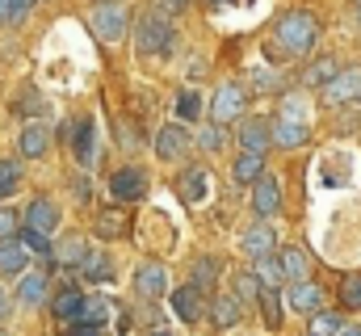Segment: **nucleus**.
<instances>
[{
	"instance_id": "obj_25",
	"label": "nucleus",
	"mask_w": 361,
	"mask_h": 336,
	"mask_svg": "<svg viewBox=\"0 0 361 336\" xmlns=\"http://www.w3.org/2000/svg\"><path fill=\"white\" fill-rule=\"evenodd\" d=\"M219 273H223L219 256H202V260L193 265V282H189V286H197L202 294H214V282H219Z\"/></svg>"
},
{
	"instance_id": "obj_36",
	"label": "nucleus",
	"mask_w": 361,
	"mask_h": 336,
	"mask_svg": "<svg viewBox=\"0 0 361 336\" xmlns=\"http://www.w3.org/2000/svg\"><path fill=\"white\" fill-rule=\"evenodd\" d=\"M261 316H265V328H281V307H277V294H265L261 299Z\"/></svg>"
},
{
	"instance_id": "obj_21",
	"label": "nucleus",
	"mask_w": 361,
	"mask_h": 336,
	"mask_svg": "<svg viewBox=\"0 0 361 336\" xmlns=\"http://www.w3.org/2000/svg\"><path fill=\"white\" fill-rule=\"evenodd\" d=\"M97 236H101V240H122V236H130L126 210H101V215H97Z\"/></svg>"
},
{
	"instance_id": "obj_33",
	"label": "nucleus",
	"mask_w": 361,
	"mask_h": 336,
	"mask_svg": "<svg viewBox=\"0 0 361 336\" xmlns=\"http://www.w3.org/2000/svg\"><path fill=\"white\" fill-rule=\"evenodd\" d=\"M21 185V164L17 160H0V198H8Z\"/></svg>"
},
{
	"instance_id": "obj_46",
	"label": "nucleus",
	"mask_w": 361,
	"mask_h": 336,
	"mask_svg": "<svg viewBox=\"0 0 361 336\" xmlns=\"http://www.w3.org/2000/svg\"><path fill=\"white\" fill-rule=\"evenodd\" d=\"M357 25H361V0H357Z\"/></svg>"
},
{
	"instance_id": "obj_47",
	"label": "nucleus",
	"mask_w": 361,
	"mask_h": 336,
	"mask_svg": "<svg viewBox=\"0 0 361 336\" xmlns=\"http://www.w3.org/2000/svg\"><path fill=\"white\" fill-rule=\"evenodd\" d=\"M210 4H227V0H210Z\"/></svg>"
},
{
	"instance_id": "obj_24",
	"label": "nucleus",
	"mask_w": 361,
	"mask_h": 336,
	"mask_svg": "<svg viewBox=\"0 0 361 336\" xmlns=\"http://www.w3.org/2000/svg\"><path fill=\"white\" fill-rule=\"evenodd\" d=\"M72 152H76L80 168H89V164H92V118H80V122H72Z\"/></svg>"
},
{
	"instance_id": "obj_42",
	"label": "nucleus",
	"mask_w": 361,
	"mask_h": 336,
	"mask_svg": "<svg viewBox=\"0 0 361 336\" xmlns=\"http://www.w3.org/2000/svg\"><path fill=\"white\" fill-rule=\"evenodd\" d=\"M185 4H189V0H160V8H164V13H180Z\"/></svg>"
},
{
	"instance_id": "obj_26",
	"label": "nucleus",
	"mask_w": 361,
	"mask_h": 336,
	"mask_svg": "<svg viewBox=\"0 0 361 336\" xmlns=\"http://www.w3.org/2000/svg\"><path fill=\"white\" fill-rule=\"evenodd\" d=\"M281 273L298 286V282H307V273H311V260H307V252L302 248H281Z\"/></svg>"
},
{
	"instance_id": "obj_44",
	"label": "nucleus",
	"mask_w": 361,
	"mask_h": 336,
	"mask_svg": "<svg viewBox=\"0 0 361 336\" xmlns=\"http://www.w3.org/2000/svg\"><path fill=\"white\" fill-rule=\"evenodd\" d=\"M341 336H361V324H349V328H341Z\"/></svg>"
},
{
	"instance_id": "obj_8",
	"label": "nucleus",
	"mask_w": 361,
	"mask_h": 336,
	"mask_svg": "<svg viewBox=\"0 0 361 336\" xmlns=\"http://www.w3.org/2000/svg\"><path fill=\"white\" fill-rule=\"evenodd\" d=\"M252 210H257L261 219H273V215L281 210V181H277V176H261V181L252 185Z\"/></svg>"
},
{
	"instance_id": "obj_2",
	"label": "nucleus",
	"mask_w": 361,
	"mask_h": 336,
	"mask_svg": "<svg viewBox=\"0 0 361 336\" xmlns=\"http://www.w3.org/2000/svg\"><path fill=\"white\" fill-rule=\"evenodd\" d=\"M135 47H139L143 59H147V55H164V51L173 47V21H169L164 13H143Z\"/></svg>"
},
{
	"instance_id": "obj_15",
	"label": "nucleus",
	"mask_w": 361,
	"mask_h": 336,
	"mask_svg": "<svg viewBox=\"0 0 361 336\" xmlns=\"http://www.w3.org/2000/svg\"><path fill=\"white\" fill-rule=\"evenodd\" d=\"M240 248L248 252L252 260L273 256V227H269V223H257V227H248V232L240 236Z\"/></svg>"
},
{
	"instance_id": "obj_30",
	"label": "nucleus",
	"mask_w": 361,
	"mask_h": 336,
	"mask_svg": "<svg viewBox=\"0 0 361 336\" xmlns=\"http://www.w3.org/2000/svg\"><path fill=\"white\" fill-rule=\"evenodd\" d=\"M307 336H341V316L332 311H315L307 320Z\"/></svg>"
},
{
	"instance_id": "obj_43",
	"label": "nucleus",
	"mask_w": 361,
	"mask_h": 336,
	"mask_svg": "<svg viewBox=\"0 0 361 336\" xmlns=\"http://www.w3.org/2000/svg\"><path fill=\"white\" fill-rule=\"evenodd\" d=\"M4 316H8V294L0 290V320H4Z\"/></svg>"
},
{
	"instance_id": "obj_28",
	"label": "nucleus",
	"mask_w": 361,
	"mask_h": 336,
	"mask_svg": "<svg viewBox=\"0 0 361 336\" xmlns=\"http://www.w3.org/2000/svg\"><path fill=\"white\" fill-rule=\"evenodd\" d=\"M336 76H341V64H336V59H315V64L302 72V80L311 84V88H328Z\"/></svg>"
},
{
	"instance_id": "obj_39",
	"label": "nucleus",
	"mask_w": 361,
	"mask_h": 336,
	"mask_svg": "<svg viewBox=\"0 0 361 336\" xmlns=\"http://www.w3.org/2000/svg\"><path fill=\"white\" fill-rule=\"evenodd\" d=\"M38 0H8V21H25Z\"/></svg>"
},
{
	"instance_id": "obj_14",
	"label": "nucleus",
	"mask_w": 361,
	"mask_h": 336,
	"mask_svg": "<svg viewBox=\"0 0 361 336\" xmlns=\"http://www.w3.org/2000/svg\"><path fill=\"white\" fill-rule=\"evenodd\" d=\"M173 316L185 320V324H197V320H202V290H197V286L173 290Z\"/></svg>"
},
{
	"instance_id": "obj_27",
	"label": "nucleus",
	"mask_w": 361,
	"mask_h": 336,
	"mask_svg": "<svg viewBox=\"0 0 361 336\" xmlns=\"http://www.w3.org/2000/svg\"><path fill=\"white\" fill-rule=\"evenodd\" d=\"M85 307H89V294H76V290H68V294L55 299V316L59 320H72V324L85 320Z\"/></svg>"
},
{
	"instance_id": "obj_11",
	"label": "nucleus",
	"mask_w": 361,
	"mask_h": 336,
	"mask_svg": "<svg viewBox=\"0 0 361 336\" xmlns=\"http://www.w3.org/2000/svg\"><path fill=\"white\" fill-rule=\"evenodd\" d=\"M307 139H311V131H307V122H302V118L281 114V118L273 122V143H277V148H302Z\"/></svg>"
},
{
	"instance_id": "obj_40",
	"label": "nucleus",
	"mask_w": 361,
	"mask_h": 336,
	"mask_svg": "<svg viewBox=\"0 0 361 336\" xmlns=\"http://www.w3.org/2000/svg\"><path fill=\"white\" fill-rule=\"evenodd\" d=\"M341 294H345V303H349V307H361V273L345 282V290H341Z\"/></svg>"
},
{
	"instance_id": "obj_41",
	"label": "nucleus",
	"mask_w": 361,
	"mask_h": 336,
	"mask_svg": "<svg viewBox=\"0 0 361 336\" xmlns=\"http://www.w3.org/2000/svg\"><path fill=\"white\" fill-rule=\"evenodd\" d=\"M63 336H101V328L97 324H76V328H68Z\"/></svg>"
},
{
	"instance_id": "obj_38",
	"label": "nucleus",
	"mask_w": 361,
	"mask_h": 336,
	"mask_svg": "<svg viewBox=\"0 0 361 336\" xmlns=\"http://www.w3.org/2000/svg\"><path fill=\"white\" fill-rule=\"evenodd\" d=\"M197 143H202L206 152H223V143H227V135H223V126L214 122V126H210V131H206V135H202Z\"/></svg>"
},
{
	"instance_id": "obj_7",
	"label": "nucleus",
	"mask_w": 361,
	"mask_h": 336,
	"mask_svg": "<svg viewBox=\"0 0 361 336\" xmlns=\"http://www.w3.org/2000/svg\"><path fill=\"white\" fill-rule=\"evenodd\" d=\"M189 152V131H185V122H169L160 135H156V156L160 160H180Z\"/></svg>"
},
{
	"instance_id": "obj_32",
	"label": "nucleus",
	"mask_w": 361,
	"mask_h": 336,
	"mask_svg": "<svg viewBox=\"0 0 361 336\" xmlns=\"http://www.w3.org/2000/svg\"><path fill=\"white\" fill-rule=\"evenodd\" d=\"M197 114H202V97H197L193 88H185L177 97V122H193Z\"/></svg>"
},
{
	"instance_id": "obj_16",
	"label": "nucleus",
	"mask_w": 361,
	"mask_h": 336,
	"mask_svg": "<svg viewBox=\"0 0 361 336\" xmlns=\"http://www.w3.org/2000/svg\"><path fill=\"white\" fill-rule=\"evenodd\" d=\"M269 139H273V122H261V118H248L244 131H240V148H244V152H261V156H265Z\"/></svg>"
},
{
	"instance_id": "obj_10",
	"label": "nucleus",
	"mask_w": 361,
	"mask_h": 336,
	"mask_svg": "<svg viewBox=\"0 0 361 336\" xmlns=\"http://www.w3.org/2000/svg\"><path fill=\"white\" fill-rule=\"evenodd\" d=\"M135 290H139L143 299H160V294L169 290V277H164V265H156V260H143V265L135 269Z\"/></svg>"
},
{
	"instance_id": "obj_5",
	"label": "nucleus",
	"mask_w": 361,
	"mask_h": 336,
	"mask_svg": "<svg viewBox=\"0 0 361 336\" xmlns=\"http://www.w3.org/2000/svg\"><path fill=\"white\" fill-rule=\"evenodd\" d=\"M244 84L240 80H227L223 88H214V97H210V118L214 122H231L240 109H244Z\"/></svg>"
},
{
	"instance_id": "obj_29",
	"label": "nucleus",
	"mask_w": 361,
	"mask_h": 336,
	"mask_svg": "<svg viewBox=\"0 0 361 336\" xmlns=\"http://www.w3.org/2000/svg\"><path fill=\"white\" fill-rule=\"evenodd\" d=\"M261 290H265V282H261V277H257L252 269L235 277V299H240V303H257V299H265Z\"/></svg>"
},
{
	"instance_id": "obj_45",
	"label": "nucleus",
	"mask_w": 361,
	"mask_h": 336,
	"mask_svg": "<svg viewBox=\"0 0 361 336\" xmlns=\"http://www.w3.org/2000/svg\"><path fill=\"white\" fill-rule=\"evenodd\" d=\"M0 21H8V0H0Z\"/></svg>"
},
{
	"instance_id": "obj_12",
	"label": "nucleus",
	"mask_w": 361,
	"mask_h": 336,
	"mask_svg": "<svg viewBox=\"0 0 361 336\" xmlns=\"http://www.w3.org/2000/svg\"><path fill=\"white\" fill-rule=\"evenodd\" d=\"M286 303H290L294 311H302V316H315V311H324V290H319L315 282H298V286H290Z\"/></svg>"
},
{
	"instance_id": "obj_23",
	"label": "nucleus",
	"mask_w": 361,
	"mask_h": 336,
	"mask_svg": "<svg viewBox=\"0 0 361 336\" xmlns=\"http://www.w3.org/2000/svg\"><path fill=\"white\" fill-rule=\"evenodd\" d=\"M80 277H89V282H114V260L105 256V252H85V260H80Z\"/></svg>"
},
{
	"instance_id": "obj_20",
	"label": "nucleus",
	"mask_w": 361,
	"mask_h": 336,
	"mask_svg": "<svg viewBox=\"0 0 361 336\" xmlns=\"http://www.w3.org/2000/svg\"><path fill=\"white\" fill-rule=\"evenodd\" d=\"M231 176H235L240 185H248V181L257 185V181L265 176V156H261V152H240L235 164H231Z\"/></svg>"
},
{
	"instance_id": "obj_34",
	"label": "nucleus",
	"mask_w": 361,
	"mask_h": 336,
	"mask_svg": "<svg viewBox=\"0 0 361 336\" xmlns=\"http://www.w3.org/2000/svg\"><path fill=\"white\" fill-rule=\"evenodd\" d=\"M21 244L30 252H42V256H51V236H42V232H34V227H21V236H17Z\"/></svg>"
},
{
	"instance_id": "obj_31",
	"label": "nucleus",
	"mask_w": 361,
	"mask_h": 336,
	"mask_svg": "<svg viewBox=\"0 0 361 336\" xmlns=\"http://www.w3.org/2000/svg\"><path fill=\"white\" fill-rule=\"evenodd\" d=\"M252 273H257V277H261L269 290H277V286H281V277H286V273H281V256H261Z\"/></svg>"
},
{
	"instance_id": "obj_4",
	"label": "nucleus",
	"mask_w": 361,
	"mask_h": 336,
	"mask_svg": "<svg viewBox=\"0 0 361 336\" xmlns=\"http://www.w3.org/2000/svg\"><path fill=\"white\" fill-rule=\"evenodd\" d=\"M147 193V172L143 168H118L114 176H109V198L114 202H139Z\"/></svg>"
},
{
	"instance_id": "obj_19",
	"label": "nucleus",
	"mask_w": 361,
	"mask_h": 336,
	"mask_svg": "<svg viewBox=\"0 0 361 336\" xmlns=\"http://www.w3.org/2000/svg\"><path fill=\"white\" fill-rule=\"evenodd\" d=\"M25 269H30V248L21 244V240H13V244H0V273H17V277H25Z\"/></svg>"
},
{
	"instance_id": "obj_3",
	"label": "nucleus",
	"mask_w": 361,
	"mask_h": 336,
	"mask_svg": "<svg viewBox=\"0 0 361 336\" xmlns=\"http://www.w3.org/2000/svg\"><path fill=\"white\" fill-rule=\"evenodd\" d=\"M89 25L101 42H122V38H126V8H122L118 0H101V4L92 8Z\"/></svg>"
},
{
	"instance_id": "obj_35",
	"label": "nucleus",
	"mask_w": 361,
	"mask_h": 336,
	"mask_svg": "<svg viewBox=\"0 0 361 336\" xmlns=\"http://www.w3.org/2000/svg\"><path fill=\"white\" fill-rule=\"evenodd\" d=\"M21 236V219L13 210H0V244H13Z\"/></svg>"
},
{
	"instance_id": "obj_1",
	"label": "nucleus",
	"mask_w": 361,
	"mask_h": 336,
	"mask_svg": "<svg viewBox=\"0 0 361 336\" xmlns=\"http://www.w3.org/2000/svg\"><path fill=\"white\" fill-rule=\"evenodd\" d=\"M273 38L281 42L286 55H307V51L315 47V38H319V21H315V13H307V8L281 13L277 25H273Z\"/></svg>"
},
{
	"instance_id": "obj_13",
	"label": "nucleus",
	"mask_w": 361,
	"mask_h": 336,
	"mask_svg": "<svg viewBox=\"0 0 361 336\" xmlns=\"http://www.w3.org/2000/svg\"><path fill=\"white\" fill-rule=\"evenodd\" d=\"M240 316H244V303L235 299V294H214V303H210V324L214 328H235L240 324Z\"/></svg>"
},
{
	"instance_id": "obj_9",
	"label": "nucleus",
	"mask_w": 361,
	"mask_h": 336,
	"mask_svg": "<svg viewBox=\"0 0 361 336\" xmlns=\"http://www.w3.org/2000/svg\"><path fill=\"white\" fill-rule=\"evenodd\" d=\"M25 227H34V232L51 236V232L59 227V206H55L51 198H34V202L25 206Z\"/></svg>"
},
{
	"instance_id": "obj_22",
	"label": "nucleus",
	"mask_w": 361,
	"mask_h": 336,
	"mask_svg": "<svg viewBox=\"0 0 361 336\" xmlns=\"http://www.w3.org/2000/svg\"><path fill=\"white\" fill-rule=\"evenodd\" d=\"M17 303L42 307V303H47V273H25V277L17 282Z\"/></svg>"
},
{
	"instance_id": "obj_6",
	"label": "nucleus",
	"mask_w": 361,
	"mask_h": 336,
	"mask_svg": "<svg viewBox=\"0 0 361 336\" xmlns=\"http://www.w3.org/2000/svg\"><path fill=\"white\" fill-rule=\"evenodd\" d=\"M177 193H180V202H189V206H202L206 202V193H210V172L206 168H185L177 176Z\"/></svg>"
},
{
	"instance_id": "obj_37",
	"label": "nucleus",
	"mask_w": 361,
	"mask_h": 336,
	"mask_svg": "<svg viewBox=\"0 0 361 336\" xmlns=\"http://www.w3.org/2000/svg\"><path fill=\"white\" fill-rule=\"evenodd\" d=\"M105 316H109V303H105V299H89V307H85V320H80V324H97V328H101V324H105Z\"/></svg>"
},
{
	"instance_id": "obj_17",
	"label": "nucleus",
	"mask_w": 361,
	"mask_h": 336,
	"mask_svg": "<svg viewBox=\"0 0 361 336\" xmlns=\"http://www.w3.org/2000/svg\"><path fill=\"white\" fill-rule=\"evenodd\" d=\"M17 148H21V156L38 160V156H47V148H51V131H47L42 122H30V126L21 131V139H17Z\"/></svg>"
},
{
	"instance_id": "obj_18",
	"label": "nucleus",
	"mask_w": 361,
	"mask_h": 336,
	"mask_svg": "<svg viewBox=\"0 0 361 336\" xmlns=\"http://www.w3.org/2000/svg\"><path fill=\"white\" fill-rule=\"evenodd\" d=\"M324 97H328V105H345V101L361 97V72H341L336 80L324 88Z\"/></svg>"
},
{
	"instance_id": "obj_48",
	"label": "nucleus",
	"mask_w": 361,
	"mask_h": 336,
	"mask_svg": "<svg viewBox=\"0 0 361 336\" xmlns=\"http://www.w3.org/2000/svg\"><path fill=\"white\" fill-rule=\"evenodd\" d=\"M152 336H169V332H152Z\"/></svg>"
}]
</instances>
